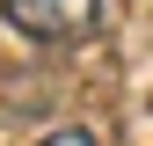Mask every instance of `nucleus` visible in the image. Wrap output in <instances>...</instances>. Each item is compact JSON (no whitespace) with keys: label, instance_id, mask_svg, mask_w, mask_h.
Listing matches in <instances>:
<instances>
[{"label":"nucleus","instance_id":"obj_2","mask_svg":"<svg viewBox=\"0 0 153 146\" xmlns=\"http://www.w3.org/2000/svg\"><path fill=\"white\" fill-rule=\"evenodd\" d=\"M44 146H95V132H80V124H66V132H51Z\"/></svg>","mask_w":153,"mask_h":146},{"label":"nucleus","instance_id":"obj_1","mask_svg":"<svg viewBox=\"0 0 153 146\" xmlns=\"http://www.w3.org/2000/svg\"><path fill=\"white\" fill-rule=\"evenodd\" d=\"M0 15H7L22 36H44V44H73V36H88V29H95L102 0H0Z\"/></svg>","mask_w":153,"mask_h":146}]
</instances>
